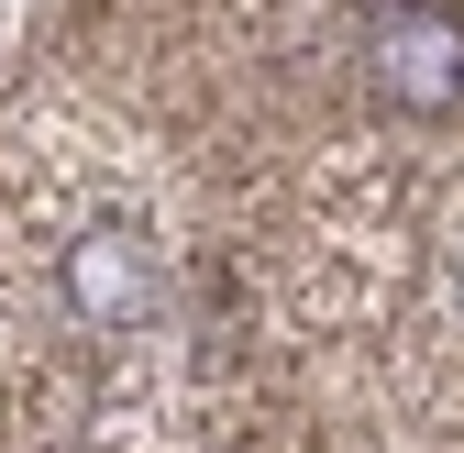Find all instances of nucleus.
Returning a JSON list of instances; mask_svg holds the SVG:
<instances>
[{
  "label": "nucleus",
  "instance_id": "obj_1",
  "mask_svg": "<svg viewBox=\"0 0 464 453\" xmlns=\"http://www.w3.org/2000/svg\"><path fill=\"white\" fill-rule=\"evenodd\" d=\"M365 67H376V100L410 111V122L464 111V12H442V0H376Z\"/></svg>",
  "mask_w": 464,
  "mask_h": 453
},
{
  "label": "nucleus",
  "instance_id": "obj_2",
  "mask_svg": "<svg viewBox=\"0 0 464 453\" xmlns=\"http://www.w3.org/2000/svg\"><path fill=\"white\" fill-rule=\"evenodd\" d=\"M55 288H67V310L89 332H133L155 310V255H144V233H122V221H89V233L67 244V265H55Z\"/></svg>",
  "mask_w": 464,
  "mask_h": 453
},
{
  "label": "nucleus",
  "instance_id": "obj_3",
  "mask_svg": "<svg viewBox=\"0 0 464 453\" xmlns=\"http://www.w3.org/2000/svg\"><path fill=\"white\" fill-rule=\"evenodd\" d=\"M453 299H464V244H453Z\"/></svg>",
  "mask_w": 464,
  "mask_h": 453
}]
</instances>
